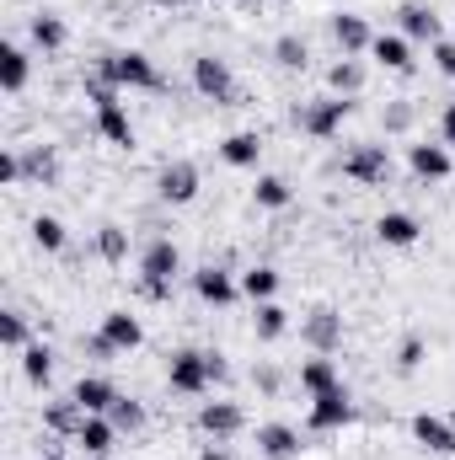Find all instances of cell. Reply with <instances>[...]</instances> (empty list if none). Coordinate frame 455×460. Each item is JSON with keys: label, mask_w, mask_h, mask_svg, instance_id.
I'll return each mask as SVG.
<instances>
[{"label": "cell", "mask_w": 455, "mask_h": 460, "mask_svg": "<svg viewBox=\"0 0 455 460\" xmlns=\"http://www.w3.org/2000/svg\"><path fill=\"white\" fill-rule=\"evenodd\" d=\"M97 75L118 86V92H156L161 86V70L150 65V54H139V49H113V54H103L97 59Z\"/></svg>", "instance_id": "6da1fadb"}, {"label": "cell", "mask_w": 455, "mask_h": 460, "mask_svg": "<svg viewBox=\"0 0 455 460\" xmlns=\"http://www.w3.org/2000/svg\"><path fill=\"white\" fill-rule=\"evenodd\" d=\"M177 268H183V252H177L172 241H150V246L139 252V279H145V289H150L156 300H166V295H172Z\"/></svg>", "instance_id": "7a4b0ae2"}, {"label": "cell", "mask_w": 455, "mask_h": 460, "mask_svg": "<svg viewBox=\"0 0 455 460\" xmlns=\"http://www.w3.org/2000/svg\"><path fill=\"white\" fill-rule=\"evenodd\" d=\"M166 385L177 396H204L215 380H210V353L204 348H177L172 364H166Z\"/></svg>", "instance_id": "3957f363"}, {"label": "cell", "mask_w": 455, "mask_h": 460, "mask_svg": "<svg viewBox=\"0 0 455 460\" xmlns=\"http://www.w3.org/2000/svg\"><path fill=\"white\" fill-rule=\"evenodd\" d=\"M353 113V97H317V102H306L295 123H300V134H311V139H333L343 123Z\"/></svg>", "instance_id": "277c9868"}, {"label": "cell", "mask_w": 455, "mask_h": 460, "mask_svg": "<svg viewBox=\"0 0 455 460\" xmlns=\"http://www.w3.org/2000/svg\"><path fill=\"white\" fill-rule=\"evenodd\" d=\"M343 177L359 182V188H386V182H391V155H386V145H353V150L343 155Z\"/></svg>", "instance_id": "5b68a950"}, {"label": "cell", "mask_w": 455, "mask_h": 460, "mask_svg": "<svg viewBox=\"0 0 455 460\" xmlns=\"http://www.w3.org/2000/svg\"><path fill=\"white\" fill-rule=\"evenodd\" d=\"M193 295H199L204 305L226 311V305H236V295H241V279L230 273L226 262H204V268L193 273Z\"/></svg>", "instance_id": "8992f818"}, {"label": "cell", "mask_w": 455, "mask_h": 460, "mask_svg": "<svg viewBox=\"0 0 455 460\" xmlns=\"http://www.w3.org/2000/svg\"><path fill=\"white\" fill-rule=\"evenodd\" d=\"M156 199L161 204H193L199 199V166L193 161H166L156 177Z\"/></svg>", "instance_id": "52a82bcc"}, {"label": "cell", "mask_w": 455, "mask_h": 460, "mask_svg": "<svg viewBox=\"0 0 455 460\" xmlns=\"http://www.w3.org/2000/svg\"><path fill=\"white\" fill-rule=\"evenodd\" d=\"M193 86L210 102H236V75H230L226 59H215V54H199L193 59Z\"/></svg>", "instance_id": "ba28073f"}, {"label": "cell", "mask_w": 455, "mask_h": 460, "mask_svg": "<svg viewBox=\"0 0 455 460\" xmlns=\"http://www.w3.org/2000/svg\"><path fill=\"white\" fill-rule=\"evenodd\" d=\"M317 434H338V429H348L353 423V396L348 391H327V396H311V418H306Z\"/></svg>", "instance_id": "9c48e42d"}, {"label": "cell", "mask_w": 455, "mask_h": 460, "mask_svg": "<svg viewBox=\"0 0 455 460\" xmlns=\"http://www.w3.org/2000/svg\"><path fill=\"white\" fill-rule=\"evenodd\" d=\"M407 166H413V177L418 182H445L455 172V155H451V145H407Z\"/></svg>", "instance_id": "30bf717a"}, {"label": "cell", "mask_w": 455, "mask_h": 460, "mask_svg": "<svg viewBox=\"0 0 455 460\" xmlns=\"http://www.w3.org/2000/svg\"><path fill=\"white\" fill-rule=\"evenodd\" d=\"M246 429V412L236 407V402H204L199 407V434H210V439H236Z\"/></svg>", "instance_id": "8fae6325"}, {"label": "cell", "mask_w": 455, "mask_h": 460, "mask_svg": "<svg viewBox=\"0 0 455 460\" xmlns=\"http://www.w3.org/2000/svg\"><path fill=\"white\" fill-rule=\"evenodd\" d=\"M300 338L317 348V353H333V348L343 343V316L333 311V305H317V311L300 322Z\"/></svg>", "instance_id": "7c38bea8"}, {"label": "cell", "mask_w": 455, "mask_h": 460, "mask_svg": "<svg viewBox=\"0 0 455 460\" xmlns=\"http://www.w3.org/2000/svg\"><path fill=\"white\" fill-rule=\"evenodd\" d=\"M97 338L113 348V353H134V348L145 343V327H139V316H129V311H108L103 327H97Z\"/></svg>", "instance_id": "4fadbf2b"}, {"label": "cell", "mask_w": 455, "mask_h": 460, "mask_svg": "<svg viewBox=\"0 0 455 460\" xmlns=\"http://www.w3.org/2000/svg\"><path fill=\"white\" fill-rule=\"evenodd\" d=\"M76 445H81V456H113L118 450V423L108 418V412H86Z\"/></svg>", "instance_id": "5bb4252c"}, {"label": "cell", "mask_w": 455, "mask_h": 460, "mask_svg": "<svg viewBox=\"0 0 455 460\" xmlns=\"http://www.w3.org/2000/svg\"><path fill=\"white\" fill-rule=\"evenodd\" d=\"M370 54H375V65H386V70H397V75H413V38H402V32H375V43H370Z\"/></svg>", "instance_id": "9a60e30c"}, {"label": "cell", "mask_w": 455, "mask_h": 460, "mask_svg": "<svg viewBox=\"0 0 455 460\" xmlns=\"http://www.w3.org/2000/svg\"><path fill=\"white\" fill-rule=\"evenodd\" d=\"M397 22H402V38H413V43H440V16L424 5V0H407L402 11H397Z\"/></svg>", "instance_id": "2e32d148"}, {"label": "cell", "mask_w": 455, "mask_h": 460, "mask_svg": "<svg viewBox=\"0 0 455 460\" xmlns=\"http://www.w3.org/2000/svg\"><path fill=\"white\" fill-rule=\"evenodd\" d=\"M413 439L434 456H455V423H445L440 412H418L413 418Z\"/></svg>", "instance_id": "e0dca14e"}, {"label": "cell", "mask_w": 455, "mask_h": 460, "mask_svg": "<svg viewBox=\"0 0 455 460\" xmlns=\"http://www.w3.org/2000/svg\"><path fill=\"white\" fill-rule=\"evenodd\" d=\"M257 456L263 460H295L300 456V434L290 423H263L257 429Z\"/></svg>", "instance_id": "ac0fdd59"}, {"label": "cell", "mask_w": 455, "mask_h": 460, "mask_svg": "<svg viewBox=\"0 0 455 460\" xmlns=\"http://www.w3.org/2000/svg\"><path fill=\"white\" fill-rule=\"evenodd\" d=\"M81 423H86V407H81L76 396H65V402H49V407H43V429H49V434H59V439H76V434H81Z\"/></svg>", "instance_id": "d6986e66"}, {"label": "cell", "mask_w": 455, "mask_h": 460, "mask_svg": "<svg viewBox=\"0 0 455 460\" xmlns=\"http://www.w3.org/2000/svg\"><path fill=\"white\" fill-rule=\"evenodd\" d=\"M333 38H338V49L348 54V59H353V54H370V43H375L370 22H364V16H353V11L333 16Z\"/></svg>", "instance_id": "ffe728a7"}, {"label": "cell", "mask_w": 455, "mask_h": 460, "mask_svg": "<svg viewBox=\"0 0 455 460\" xmlns=\"http://www.w3.org/2000/svg\"><path fill=\"white\" fill-rule=\"evenodd\" d=\"M86 412H113V402H118V385L108 380V375H81L76 380V391H70Z\"/></svg>", "instance_id": "44dd1931"}, {"label": "cell", "mask_w": 455, "mask_h": 460, "mask_svg": "<svg viewBox=\"0 0 455 460\" xmlns=\"http://www.w3.org/2000/svg\"><path fill=\"white\" fill-rule=\"evenodd\" d=\"M338 385H343L338 364H333L327 353H317V358L300 364V391H306V396H327V391H338Z\"/></svg>", "instance_id": "7402d4cb"}, {"label": "cell", "mask_w": 455, "mask_h": 460, "mask_svg": "<svg viewBox=\"0 0 455 460\" xmlns=\"http://www.w3.org/2000/svg\"><path fill=\"white\" fill-rule=\"evenodd\" d=\"M27 75H32V59H27L16 43H5V49H0V92H5V97H22Z\"/></svg>", "instance_id": "603a6c76"}, {"label": "cell", "mask_w": 455, "mask_h": 460, "mask_svg": "<svg viewBox=\"0 0 455 460\" xmlns=\"http://www.w3.org/2000/svg\"><path fill=\"white\" fill-rule=\"evenodd\" d=\"M375 235H380L386 246H418V235H424V226H418L413 215L391 209V215H380V220H375Z\"/></svg>", "instance_id": "cb8c5ba5"}, {"label": "cell", "mask_w": 455, "mask_h": 460, "mask_svg": "<svg viewBox=\"0 0 455 460\" xmlns=\"http://www.w3.org/2000/svg\"><path fill=\"white\" fill-rule=\"evenodd\" d=\"M32 43L43 49V54H59L65 43H70V27H65V16H54V11H43V16H32Z\"/></svg>", "instance_id": "d4e9b609"}, {"label": "cell", "mask_w": 455, "mask_h": 460, "mask_svg": "<svg viewBox=\"0 0 455 460\" xmlns=\"http://www.w3.org/2000/svg\"><path fill=\"white\" fill-rule=\"evenodd\" d=\"M220 161H226V166H257V161H263V139L246 134V128H241V134H226V139H220Z\"/></svg>", "instance_id": "484cf974"}, {"label": "cell", "mask_w": 455, "mask_h": 460, "mask_svg": "<svg viewBox=\"0 0 455 460\" xmlns=\"http://www.w3.org/2000/svg\"><path fill=\"white\" fill-rule=\"evenodd\" d=\"M241 295H246L252 305H263V300H273V295H279V268H268V262H257V268H246V273H241Z\"/></svg>", "instance_id": "4316f807"}, {"label": "cell", "mask_w": 455, "mask_h": 460, "mask_svg": "<svg viewBox=\"0 0 455 460\" xmlns=\"http://www.w3.org/2000/svg\"><path fill=\"white\" fill-rule=\"evenodd\" d=\"M97 128H103V139L118 145V150H129V145H134V123H129V113H123V102L97 108Z\"/></svg>", "instance_id": "83f0119b"}, {"label": "cell", "mask_w": 455, "mask_h": 460, "mask_svg": "<svg viewBox=\"0 0 455 460\" xmlns=\"http://www.w3.org/2000/svg\"><path fill=\"white\" fill-rule=\"evenodd\" d=\"M327 86H333V97H359V92H364V65L343 54L338 65L327 70Z\"/></svg>", "instance_id": "f1b7e54d"}, {"label": "cell", "mask_w": 455, "mask_h": 460, "mask_svg": "<svg viewBox=\"0 0 455 460\" xmlns=\"http://www.w3.org/2000/svg\"><path fill=\"white\" fill-rule=\"evenodd\" d=\"M252 327H257V338H263V343H279V338L290 332V311H284L279 300H263V305H257V322H252Z\"/></svg>", "instance_id": "f546056e"}, {"label": "cell", "mask_w": 455, "mask_h": 460, "mask_svg": "<svg viewBox=\"0 0 455 460\" xmlns=\"http://www.w3.org/2000/svg\"><path fill=\"white\" fill-rule=\"evenodd\" d=\"M290 199H295V193H290V182H284V177H273V172H268V177H257V188H252V204H257V209H290Z\"/></svg>", "instance_id": "4dcf8cb0"}, {"label": "cell", "mask_w": 455, "mask_h": 460, "mask_svg": "<svg viewBox=\"0 0 455 460\" xmlns=\"http://www.w3.org/2000/svg\"><path fill=\"white\" fill-rule=\"evenodd\" d=\"M22 375H27L32 385H43V391H49V380H54V353H49L43 343H32L27 353H22Z\"/></svg>", "instance_id": "1f68e13d"}, {"label": "cell", "mask_w": 455, "mask_h": 460, "mask_svg": "<svg viewBox=\"0 0 455 460\" xmlns=\"http://www.w3.org/2000/svg\"><path fill=\"white\" fill-rule=\"evenodd\" d=\"M0 343H5V353H27V316L22 311H5L0 316Z\"/></svg>", "instance_id": "d6a6232c"}, {"label": "cell", "mask_w": 455, "mask_h": 460, "mask_svg": "<svg viewBox=\"0 0 455 460\" xmlns=\"http://www.w3.org/2000/svg\"><path fill=\"white\" fill-rule=\"evenodd\" d=\"M273 59H279L284 70H306V59H311V49H306V38H295V32H284V38L273 43Z\"/></svg>", "instance_id": "836d02e7"}, {"label": "cell", "mask_w": 455, "mask_h": 460, "mask_svg": "<svg viewBox=\"0 0 455 460\" xmlns=\"http://www.w3.org/2000/svg\"><path fill=\"white\" fill-rule=\"evenodd\" d=\"M108 418L118 423V434H139V429H145V407H139L134 396H118V402H113V412H108Z\"/></svg>", "instance_id": "e575fe53"}, {"label": "cell", "mask_w": 455, "mask_h": 460, "mask_svg": "<svg viewBox=\"0 0 455 460\" xmlns=\"http://www.w3.org/2000/svg\"><path fill=\"white\" fill-rule=\"evenodd\" d=\"M97 252H103L108 262H123V257H129V230L123 226H103L97 230Z\"/></svg>", "instance_id": "d590c367"}, {"label": "cell", "mask_w": 455, "mask_h": 460, "mask_svg": "<svg viewBox=\"0 0 455 460\" xmlns=\"http://www.w3.org/2000/svg\"><path fill=\"white\" fill-rule=\"evenodd\" d=\"M32 241H38L43 252H59V246H65V220H54V215H38V220H32Z\"/></svg>", "instance_id": "8d00e7d4"}, {"label": "cell", "mask_w": 455, "mask_h": 460, "mask_svg": "<svg viewBox=\"0 0 455 460\" xmlns=\"http://www.w3.org/2000/svg\"><path fill=\"white\" fill-rule=\"evenodd\" d=\"M424 353H429L424 338H407V343L397 348V369H402V375H418V369H424Z\"/></svg>", "instance_id": "74e56055"}, {"label": "cell", "mask_w": 455, "mask_h": 460, "mask_svg": "<svg viewBox=\"0 0 455 460\" xmlns=\"http://www.w3.org/2000/svg\"><path fill=\"white\" fill-rule=\"evenodd\" d=\"M434 70H440L445 81H455V43H451V38H440V43H434Z\"/></svg>", "instance_id": "f35d334b"}, {"label": "cell", "mask_w": 455, "mask_h": 460, "mask_svg": "<svg viewBox=\"0 0 455 460\" xmlns=\"http://www.w3.org/2000/svg\"><path fill=\"white\" fill-rule=\"evenodd\" d=\"M0 182H5V188H16V182H22V155H16V150H5V155H0Z\"/></svg>", "instance_id": "ab89813d"}, {"label": "cell", "mask_w": 455, "mask_h": 460, "mask_svg": "<svg viewBox=\"0 0 455 460\" xmlns=\"http://www.w3.org/2000/svg\"><path fill=\"white\" fill-rule=\"evenodd\" d=\"M440 145H451V150H455V102L440 113Z\"/></svg>", "instance_id": "60d3db41"}, {"label": "cell", "mask_w": 455, "mask_h": 460, "mask_svg": "<svg viewBox=\"0 0 455 460\" xmlns=\"http://www.w3.org/2000/svg\"><path fill=\"white\" fill-rule=\"evenodd\" d=\"M199 460H236V456L226 450V439H210V445L199 450Z\"/></svg>", "instance_id": "b9f144b4"}, {"label": "cell", "mask_w": 455, "mask_h": 460, "mask_svg": "<svg viewBox=\"0 0 455 460\" xmlns=\"http://www.w3.org/2000/svg\"><path fill=\"white\" fill-rule=\"evenodd\" d=\"M210 380H215V385H220V380H230V364L220 358V353H210Z\"/></svg>", "instance_id": "7bdbcfd3"}, {"label": "cell", "mask_w": 455, "mask_h": 460, "mask_svg": "<svg viewBox=\"0 0 455 460\" xmlns=\"http://www.w3.org/2000/svg\"><path fill=\"white\" fill-rule=\"evenodd\" d=\"M257 385H263V391L273 396V391H279V375H273V369H257Z\"/></svg>", "instance_id": "ee69618b"}, {"label": "cell", "mask_w": 455, "mask_h": 460, "mask_svg": "<svg viewBox=\"0 0 455 460\" xmlns=\"http://www.w3.org/2000/svg\"><path fill=\"white\" fill-rule=\"evenodd\" d=\"M156 5H199V0H156Z\"/></svg>", "instance_id": "f6af8a7d"}, {"label": "cell", "mask_w": 455, "mask_h": 460, "mask_svg": "<svg viewBox=\"0 0 455 460\" xmlns=\"http://www.w3.org/2000/svg\"><path fill=\"white\" fill-rule=\"evenodd\" d=\"M43 460H65V456H59V450H43Z\"/></svg>", "instance_id": "bcb514c9"}, {"label": "cell", "mask_w": 455, "mask_h": 460, "mask_svg": "<svg viewBox=\"0 0 455 460\" xmlns=\"http://www.w3.org/2000/svg\"><path fill=\"white\" fill-rule=\"evenodd\" d=\"M246 5H279V0H246Z\"/></svg>", "instance_id": "7dc6e473"}, {"label": "cell", "mask_w": 455, "mask_h": 460, "mask_svg": "<svg viewBox=\"0 0 455 460\" xmlns=\"http://www.w3.org/2000/svg\"><path fill=\"white\" fill-rule=\"evenodd\" d=\"M86 460H113V456H86Z\"/></svg>", "instance_id": "c3c4849f"}]
</instances>
